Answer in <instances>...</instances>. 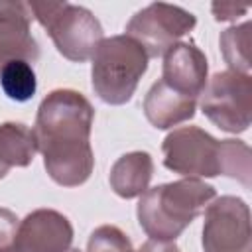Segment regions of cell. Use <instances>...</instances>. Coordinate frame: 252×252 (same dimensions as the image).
Here are the masks:
<instances>
[{
	"mask_svg": "<svg viewBox=\"0 0 252 252\" xmlns=\"http://www.w3.org/2000/svg\"><path fill=\"white\" fill-rule=\"evenodd\" d=\"M94 108L73 89H55L39 104L33 124L47 175L61 187L83 185L94 167L91 130Z\"/></svg>",
	"mask_w": 252,
	"mask_h": 252,
	"instance_id": "cell-1",
	"label": "cell"
},
{
	"mask_svg": "<svg viewBox=\"0 0 252 252\" xmlns=\"http://www.w3.org/2000/svg\"><path fill=\"white\" fill-rule=\"evenodd\" d=\"M163 165L183 177L226 175L250 187L252 152L242 140H217L199 126H181L161 144Z\"/></svg>",
	"mask_w": 252,
	"mask_h": 252,
	"instance_id": "cell-2",
	"label": "cell"
},
{
	"mask_svg": "<svg viewBox=\"0 0 252 252\" xmlns=\"http://www.w3.org/2000/svg\"><path fill=\"white\" fill-rule=\"evenodd\" d=\"M217 197L213 185L183 177L179 181L161 183L140 195L136 217L142 230L152 242L169 244L207 209Z\"/></svg>",
	"mask_w": 252,
	"mask_h": 252,
	"instance_id": "cell-3",
	"label": "cell"
},
{
	"mask_svg": "<svg viewBox=\"0 0 252 252\" xmlns=\"http://www.w3.org/2000/svg\"><path fill=\"white\" fill-rule=\"evenodd\" d=\"M93 59L91 83L94 94L106 104H126L142 75L148 71V55L138 41L122 35L104 37Z\"/></svg>",
	"mask_w": 252,
	"mask_h": 252,
	"instance_id": "cell-4",
	"label": "cell"
},
{
	"mask_svg": "<svg viewBox=\"0 0 252 252\" xmlns=\"http://www.w3.org/2000/svg\"><path fill=\"white\" fill-rule=\"evenodd\" d=\"M28 6L57 51L69 61L83 63L91 59L104 39L100 22L85 6L69 2H28Z\"/></svg>",
	"mask_w": 252,
	"mask_h": 252,
	"instance_id": "cell-5",
	"label": "cell"
},
{
	"mask_svg": "<svg viewBox=\"0 0 252 252\" xmlns=\"http://www.w3.org/2000/svg\"><path fill=\"white\" fill-rule=\"evenodd\" d=\"M203 114L220 130L246 132L252 120V79L236 71L215 73L199 94Z\"/></svg>",
	"mask_w": 252,
	"mask_h": 252,
	"instance_id": "cell-6",
	"label": "cell"
},
{
	"mask_svg": "<svg viewBox=\"0 0 252 252\" xmlns=\"http://www.w3.org/2000/svg\"><path fill=\"white\" fill-rule=\"evenodd\" d=\"M195 24V16L185 8L167 2H152L130 18L126 35L138 41L148 57H161L187 35Z\"/></svg>",
	"mask_w": 252,
	"mask_h": 252,
	"instance_id": "cell-7",
	"label": "cell"
},
{
	"mask_svg": "<svg viewBox=\"0 0 252 252\" xmlns=\"http://www.w3.org/2000/svg\"><path fill=\"white\" fill-rule=\"evenodd\" d=\"M201 242L205 252H250L252 228L248 205L234 195L215 197L205 209Z\"/></svg>",
	"mask_w": 252,
	"mask_h": 252,
	"instance_id": "cell-8",
	"label": "cell"
},
{
	"mask_svg": "<svg viewBox=\"0 0 252 252\" xmlns=\"http://www.w3.org/2000/svg\"><path fill=\"white\" fill-rule=\"evenodd\" d=\"M73 242V226L53 209H37L18 222L14 252H65Z\"/></svg>",
	"mask_w": 252,
	"mask_h": 252,
	"instance_id": "cell-9",
	"label": "cell"
},
{
	"mask_svg": "<svg viewBox=\"0 0 252 252\" xmlns=\"http://www.w3.org/2000/svg\"><path fill=\"white\" fill-rule=\"evenodd\" d=\"M32 10L28 2L0 0V71L10 61L33 63L39 45L32 35Z\"/></svg>",
	"mask_w": 252,
	"mask_h": 252,
	"instance_id": "cell-10",
	"label": "cell"
},
{
	"mask_svg": "<svg viewBox=\"0 0 252 252\" xmlns=\"http://www.w3.org/2000/svg\"><path fill=\"white\" fill-rule=\"evenodd\" d=\"M161 81L173 91L197 98L209 81L205 53L193 41H177L163 55Z\"/></svg>",
	"mask_w": 252,
	"mask_h": 252,
	"instance_id": "cell-11",
	"label": "cell"
},
{
	"mask_svg": "<svg viewBox=\"0 0 252 252\" xmlns=\"http://www.w3.org/2000/svg\"><path fill=\"white\" fill-rule=\"evenodd\" d=\"M144 114L148 122L158 130L173 128L185 120H191L195 116L197 100L173 91L163 81H158L150 87L146 98H144Z\"/></svg>",
	"mask_w": 252,
	"mask_h": 252,
	"instance_id": "cell-12",
	"label": "cell"
},
{
	"mask_svg": "<svg viewBox=\"0 0 252 252\" xmlns=\"http://www.w3.org/2000/svg\"><path fill=\"white\" fill-rule=\"evenodd\" d=\"M154 175V159L148 152H128L110 167V189L122 199L140 197L150 189Z\"/></svg>",
	"mask_w": 252,
	"mask_h": 252,
	"instance_id": "cell-13",
	"label": "cell"
},
{
	"mask_svg": "<svg viewBox=\"0 0 252 252\" xmlns=\"http://www.w3.org/2000/svg\"><path fill=\"white\" fill-rule=\"evenodd\" d=\"M37 154L33 130L22 122L0 124V179L12 167H28Z\"/></svg>",
	"mask_w": 252,
	"mask_h": 252,
	"instance_id": "cell-14",
	"label": "cell"
},
{
	"mask_svg": "<svg viewBox=\"0 0 252 252\" xmlns=\"http://www.w3.org/2000/svg\"><path fill=\"white\" fill-rule=\"evenodd\" d=\"M220 53L230 67V71L250 75V45H252V24L244 22L240 26H232L220 33L219 39Z\"/></svg>",
	"mask_w": 252,
	"mask_h": 252,
	"instance_id": "cell-15",
	"label": "cell"
},
{
	"mask_svg": "<svg viewBox=\"0 0 252 252\" xmlns=\"http://www.w3.org/2000/svg\"><path fill=\"white\" fill-rule=\"evenodd\" d=\"M0 87L4 94L16 102H26L35 94L37 79L32 63L28 61H10L0 71Z\"/></svg>",
	"mask_w": 252,
	"mask_h": 252,
	"instance_id": "cell-16",
	"label": "cell"
},
{
	"mask_svg": "<svg viewBox=\"0 0 252 252\" xmlns=\"http://www.w3.org/2000/svg\"><path fill=\"white\" fill-rule=\"evenodd\" d=\"M87 252H134V248L126 232L114 224H102L91 232Z\"/></svg>",
	"mask_w": 252,
	"mask_h": 252,
	"instance_id": "cell-17",
	"label": "cell"
},
{
	"mask_svg": "<svg viewBox=\"0 0 252 252\" xmlns=\"http://www.w3.org/2000/svg\"><path fill=\"white\" fill-rule=\"evenodd\" d=\"M18 217L16 213H12L10 209L0 207V250L2 248H10L18 230Z\"/></svg>",
	"mask_w": 252,
	"mask_h": 252,
	"instance_id": "cell-18",
	"label": "cell"
},
{
	"mask_svg": "<svg viewBox=\"0 0 252 252\" xmlns=\"http://www.w3.org/2000/svg\"><path fill=\"white\" fill-rule=\"evenodd\" d=\"M213 16L217 22H232L248 12L246 4H234V2H215L211 6Z\"/></svg>",
	"mask_w": 252,
	"mask_h": 252,
	"instance_id": "cell-19",
	"label": "cell"
},
{
	"mask_svg": "<svg viewBox=\"0 0 252 252\" xmlns=\"http://www.w3.org/2000/svg\"><path fill=\"white\" fill-rule=\"evenodd\" d=\"M154 248H156V252H181L175 246V242H169V244H158V242H154Z\"/></svg>",
	"mask_w": 252,
	"mask_h": 252,
	"instance_id": "cell-20",
	"label": "cell"
},
{
	"mask_svg": "<svg viewBox=\"0 0 252 252\" xmlns=\"http://www.w3.org/2000/svg\"><path fill=\"white\" fill-rule=\"evenodd\" d=\"M138 252H152V248H150V242H146V244H144V246H142Z\"/></svg>",
	"mask_w": 252,
	"mask_h": 252,
	"instance_id": "cell-21",
	"label": "cell"
},
{
	"mask_svg": "<svg viewBox=\"0 0 252 252\" xmlns=\"http://www.w3.org/2000/svg\"><path fill=\"white\" fill-rule=\"evenodd\" d=\"M0 252H14V248H12V246H10V248H2Z\"/></svg>",
	"mask_w": 252,
	"mask_h": 252,
	"instance_id": "cell-22",
	"label": "cell"
},
{
	"mask_svg": "<svg viewBox=\"0 0 252 252\" xmlns=\"http://www.w3.org/2000/svg\"><path fill=\"white\" fill-rule=\"evenodd\" d=\"M65 252H81V250H77V248H69V250H65Z\"/></svg>",
	"mask_w": 252,
	"mask_h": 252,
	"instance_id": "cell-23",
	"label": "cell"
}]
</instances>
